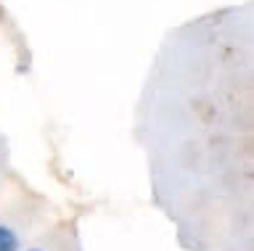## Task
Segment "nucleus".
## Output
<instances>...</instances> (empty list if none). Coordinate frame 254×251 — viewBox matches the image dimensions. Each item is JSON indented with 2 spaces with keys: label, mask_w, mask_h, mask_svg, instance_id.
I'll list each match as a JSON object with an SVG mask.
<instances>
[{
  "label": "nucleus",
  "mask_w": 254,
  "mask_h": 251,
  "mask_svg": "<svg viewBox=\"0 0 254 251\" xmlns=\"http://www.w3.org/2000/svg\"><path fill=\"white\" fill-rule=\"evenodd\" d=\"M0 251H19V235L5 225H0Z\"/></svg>",
  "instance_id": "1"
},
{
  "label": "nucleus",
  "mask_w": 254,
  "mask_h": 251,
  "mask_svg": "<svg viewBox=\"0 0 254 251\" xmlns=\"http://www.w3.org/2000/svg\"><path fill=\"white\" fill-rule=\"evenodd\" d=\"M27 251H43V249H27Z\"/></svg>",
  "instance_id": "2"
}]
</instances>
